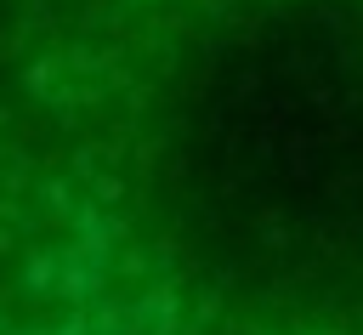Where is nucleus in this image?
I'll return each mask as SVG.
<instances>
[{
  "mask_svg": "<svg viewBox=\"0 0 363 335\" xmlns=\"http://www.w3.org/2000/svg\"><path fill=\"white\" fill-rule=\"evenodd\" d=\"M79 335H363V284H301L199 307H159Z\"/></svg>",
  "mask_w": 363,
  "mask_h": 335,
  "instance_id": "nucleus-1",
  "label": "nucleus"
}]
</instances>
